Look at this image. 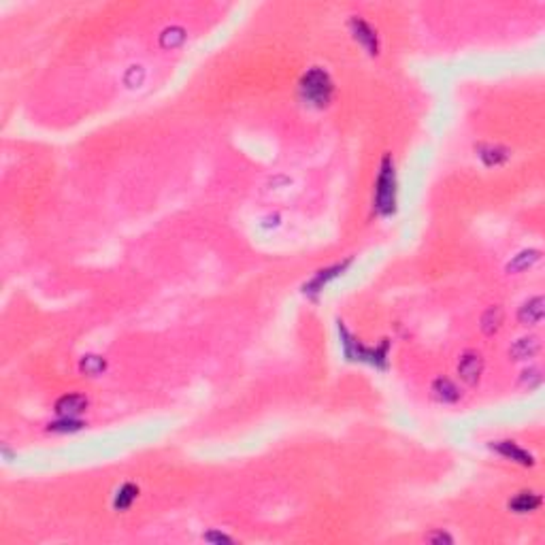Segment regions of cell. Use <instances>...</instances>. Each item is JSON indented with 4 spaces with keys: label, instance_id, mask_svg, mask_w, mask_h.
Returning <instances> with one entry per match:
<instances>
[{
    "label": "cell",
    "instance_id": "obj_20",
    "mask_svg": "<svg viewBox=\"0 0 545 545\" xmlns=\"http://www.w3.org/2000/svg\"><path fill=\"white\" fill-rule=\"evenodd\" d=\"M519 381H522L524 385H528V390H530V387H536V385H541V381H543L541 368H536V366H530V368L522 370V377H519Z\"/></svg>",
    "mask_w": 545,
    "mask_h": 545
},
{
    "label": "cell",
    "instance_id": "obj_2",
    "mask_svg": "<svg viewBox=\"0 0 545 545\" xmlns=\"http://www.w3.org/2000/svg\"><path fill=\"white\" fill-rule=\"evenodd\" d=\"M338 336H341V347L347 360L351 362H368L377 368H385L387 366V349H390V341L383 338L377 347H366L362 345L349 330L347 326L338 319Z\"/></svg>",
    "mask_w": 545,
    "mask_h": 545
},
{
    "label": "cell",
    "instance_id": "obj_12",
    "mask_svg": "<svg viewBox=\"0 0 545 545\" xmlns=\"http://www.w3.org/2000/svg\"><path fill=\"white\" fill-rule=\"evenodd\" d=\"M430 392H432V396H434L439 402H443V404H453V402H458L460 396H462V392L458 390V385H456L451 379H447V377H436V379L432 381V385H430Z\"/></svg>",
    "mask_w": 545,
    "mask_h": 545
},
{
    "label": "cell",
    "instance_id": "obj_8",
    "mask_svg": "<svg viewBox=\"0 0 545 545\" xmlns=\"http://www.w3.org/2000/svg\"><path fill=\"white\" fill-rule=\"evenodd\" d=\"M545 315V298L543 296H532L526 302H522V307L517 309V321L522 326H536L543 321Z\"/></svg>",
    "mask_w": 545,
    "mask_h": 545
},
{
    "label": "cell",
    "instance_id": "obj_9",
    "mask_svg": "<svg viewBox=\"0 0 545 545\" xmlns=\"http://www.w3.org/2000/svg\"><path fill=\"white\" fill-rule=\"evenodd\" d=\"M89 400L83 394H64L55 400V413L57 417H79L81 413H85Z\"/></svg>",
    "mask_w": 545,
    "mask_h": 545
},
{
    "label": "cell",
    "instance_id": "obj_11",
    "mask_svg": "<svg viewBox=\"0 0 545 545\" xmlns=\"http://www.w3.org/2000/svg\"><path fill=\"white\" fill-rule=\"evenodd\" d=\"M541 258H543L541 249H522L519 253H515V255L507 262L505 270H507V275H519V272L532 268L536 262H541Z\"/></svg>",
    "mask_w": 545,
    "mask_h": 545
},
{
    "label": "cell",
    "instance_id": "obj_18",
    "mask_svg": "<svg viewBox=\"0 0 545 545\" xmlns=\"http://www.w3.org/2000/svg\"><path fill=\"white\" fill-rule=\"evenodd\" d=\"M79 368L81 373L89 375V377H96V375H102L106 370V360L102 356H96V353H87L81 358L79 362Z\"/></svg>",
    "mask_w": 545,
    "mask_h": 545
},
{
    "label": "cell",
    "instance_id": "obj_17",
    "mask_svg": "<svg viewBox=\"0 0 545 545\" xmlns=\"http://www.w3.org/2000/svg\"><path fill=\"white\" fill-rule=\"evenodd\" d=\"M185 40V30L181 26H170V28H164L162 34H160V47L162 49H177L181 47Z\"/></svg>",
    "mask_w": 545,
    "mask_h": 545
},
{
    "label": "cell",
    "instance_id": "obj_15",
    "mask_svg": "<svg viewBox=\"0 0 545 545\" xmlns=\"http://www.w3.org/2000/svg\"><path fill=\"white\" fill-rule=\"evenodd\" d=\"M477 155L481 158V162L485 166H500L509 160V149L502 145H479L477 147Z\"/></svg>",
    "mask_w": 545,
    "mask_h": 545
},
{
    "label": "cell",
    "instance_id": "obj_5",
    "mask_svg": "<svg viewBox=\"0 0 545 545\" xmlns=\"http://www.w3.org/2000/svg\"><path fill=\"white\" fill-rule=\"evenodd\" d=\"M490 449L496 451L498 456L519 464V466H534L536 464V458H534L532 451H528L526 447H522L519 443L509 441V439H505V441H490Z\"/></svg>",
    "mask_w": 545,
    "mask_h": 545
},
{
    "label": "cell",
    "instance_id": "obj_1",
    "mask_svg": "<svg viewBox=\"0 0 545 545\" xmlns=\"http://www.w3.org/2000/svg\"><path fill=\"white\" fill-rule=\"evenodd\" d=\"M298 92L304 104L313 109H324L330 104L332 94H334V83L321 66H311L298 83Z\"/></svg>",
    "mask_w": 545,
    "mask_h": 545
},
{
    "label": "cell",
    "instance_id": "obj_6",
    "mask_svg": "<svg viewBox=\"0 0 545 545\" xmlns=\"http://www.w3.org/2000/svg\"><path fill=\"white\" fill-rule=\"evenodd\" d=\"M483 368H485V362H483V356L475 349L470 351H464L458 360V377L466 383V385H477L481 375H483Z\"/></svg>",
    "mask_w": 545,
    "mask_h": 545
},
{
    "label": "cell",
    "instance_id": "obj_16",
    "mask_svg": "<svg viewBox=\"0 0 545 545\" xmlns=\"http://www.w3.org/2000/svg\"><path fill=\"white\" fill-rule=\"evenodd\" d=\"M136 496H138V485H134V483H123V485L117 490L115 498H113V507H115L117 511H126V509L132 507V502L136 500Z\"/></svg>",
    "mask_w": 545,
    "mask_h": 545
},
{
    "label": "cell",
    "instance_id": "obj_3",
    "mask_svg": "<svg viewBox=\"0 0 545 545\" xmlns=\"http://www.w3.org/2000/svg\"><path fill=\"white\" fill-rule=\"evenodd\" d=\"M396 168H394V160L390 153H385L381 158L379 164V175L375 181V211L381 217H387L396 211Z\"/></svg>",
    "mask_w": 545,
    "mask_h": 545
},
{
    "label": "cell",
    "instance_id": "obj_19",
    "mask_svg": "<svg viewBox=\"0 0 545 545\" xmlns=\"http://www.w3.org/2000/svg\"><path fill=\"white\" fill-rule=\"evenodd\" d=\"M81 428H83V422L79 417H60L57 422L49 424L47 430H51V432H77Z\"/></svg>",
    "mask_w": 545,
    "mask_h": 545
},
{
    "label": "cell",
    "instance_id": "obj_10",
    "mask_svg": "<svg viewBox=\"0 0 545 545\" xmlns=\"http://www.w3.org/2000/svg\"><path fill=\"white\" fill-rule=\"evenodd\" d=\"M539 351H541V338L536 334H526V336H519L509 347V358L511 360H530Z\"/></svg>",
    "mask_w": 545,
    "mask_h": 545
},
{
    "label": "cell",
    "instance_id": "obj_14",
    "mask_svg": "<svg viewBox=\"0 0 545 545\" xmlns=\"http://www.w3.org/2000/svg\"><path fill=\"white\" fill-rule=\"evenodd\" d=\"M541 502H543V498L536 492H519L507 502V507L513 513H532L541 507Z\"/></svg>",
    "mask_w": 545,
    "mask_h": 545
},
{
    "label": "cell",
    "instance_id": "obj_22",
    "mask_svg": "<svg viewBox=\"0 0 545 545\" xmlns=\"http://www.w3.org/2000/svg\"><path fill=\"white\" fill-rule=\"evenodd\" d=\"M202 536H204V541H209V543H232V536H228V534H224V532H217V530H209V532H204Z\"/></svg>",
    "mask_w": 545,
    "mask_h": 545
},
{
    "label": "cell",
    "instance_id": "obj_7",
    "mask_svg": "<svg viewBox=\"0 0 545 545\" xmlns=\"http://www.w3.org/2000/svg\"><path fill=\"white\" fill-rule=\"evenodd\" d=\"M349 258L345 260V262H338V264H332V266H326V268H321V270H317L307 283H304V287H302V292L307 294V296H311V298H315L332 279H336L338 275H343V270L349 266Z\"/></svg>",
    "mask_w": 545,
    "mask_h": 545
},
{
    "label": "cell",
    "instance_id": "obj_4",
    "mask_svg": "<svg viewBox=\"0 0 545 545\" xmlns=\"http://www.w3.org/2000/svg\"><path fill=\"white\" fill-rule=\"evenodd\" d=\"M347 28L353 36V40L368 53V55H377L379 53V36H377V30L362 17L353 15L349 21H347Z\"/></svg>",
    "mask_w": 545,
    "mask_h": 545
},
{
    "label": "cell",
    "instance_id": "obj_21",
    "mask_svg": "<svg viewBox=\"0 0 545 545\" xmlns=\"http://www.w3.org/2000/svg\"><path fill=\"white\" fill-rule=\"evenodd\" d=\"M426 541L434 543V545H443V543H453V536L449 532H445V530H434V532L426 534Z\"/></svg>",
    "mask_w": 545,
    "mask_h": 545
},
{
    "label": "cell",
    "instance_id": "obj_13",
    "mask_svg": "<svg viewBox=\"0 0 545 545\" xmlns=\"http://www.w3.org/2000/svg\"><path fill=\"white\" fill-rule=\"evenodd\" d=\"M505 324V309L500 304H490L479 319V328L485 336H494Z\"/></svg>",
    "mask_w": 545,
    "mask_h": 545
}]
</instances>
